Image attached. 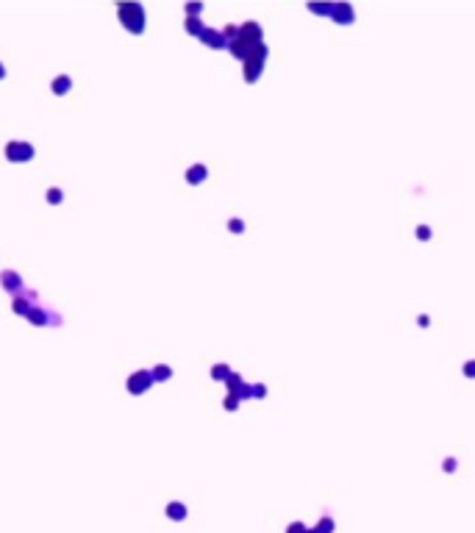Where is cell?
<instances>
[{
    "label": "cell",
    "instance_id": "cell-1",
    "mask_svg": "<svg viewBox=\"0 0 475 533\" xmlns=\"http://www.w3.org/2000/svg\"><path fill=\"white\" fill-rule=\"evenodd\" d=\"M120 17H122V22H125L128 31L142 34V28H145V14H142L139 3H122L120 6Z\"/></svg>",
    "mask_w": 475,
    "mask_h": 533
},
{
    "label": "cell",
    "instance_id": "cell-2",
    "mask_svg": "<svg viewBox=\"0 0 475 533\" xmlns=\"http://www.w3.org/2000/svg\"><path fill=\"white\" fill-rule=\"evenodd\" d=\"M6 153H9L11 161H28V158L34 156L31 145H22V142H11V145L6 147Z\"/></svg>",
    "mask_w": 475,
    "mask_h": 533
},
{
    "label": "cell",
    "instance_id": "cell-3",
    "mask_svg": "<svg viewBox=\"0 0 475 533\" xmlns=\"http://www.w3.org/2000/svg\"><path fill=\"white\" fill-rule=\"evenodd\" d=\"M150 383H153L150 372H134V375H131V381H128V389H131V392H145Z\"/></svg>",
    "mask_w": 475,
    "mask_h": 533
},
{
    "label": "cell",
    "instance_id": "cell-4",
    "mask_svg": "<svg viewBox=\"0 0 475 533\" xmlns=\"http://www.w3.org/2000/svg\"><path fill=\"white\" fill-rule=\"evenodd\" d=\"M3 283L9 286V292H20L22 289V281L14 275V272H3Z\"/></svg>",
    "mask_w": 475,
    "mask_h": 533
},
{
    "label": "cell",
    "instance_id": "cell-5",
    "mask_svg": "<svg viewBox=\"0 0 475 533\" xmlns=\"http://www.w3.org/2000/svg\"><path fill=\"white\" fill-rule=\"evenodd\" d=\"M167 514H170V519H183V517H186V508H183L181 503H170Z\"/></svg>",
    "mask_w": 475,
    "mask_h": 533
},
{
    "label": "cell",
    "instance_id": "cell-6",
    "mask_svg": "<svg viewBox=\"0 0 475 533\" xmlns=\"http://www.w3.org/2000/svg\"><path fill=\"white\" fill-rule=\"evenodd\" d=\"M203 42H209L211 47H223V45H225L223 39H219L217 31H203Z\"/></svg>",
    "mask_w": 475,
    "mask_h": 533
},
{
    "label": "cell",
    "instance_id": "cell-7",
    "mask_svg": "<svg viewBox=\"0 0 475 533\" xmlns=\"http://www.w3.org/2000/svg\"><path fill=\"white\" fill-rule=\"evenodd\" d=\"M67 89H70V78H56L53 81V92L56 94H64Z\"/></svg>",
    "mask_w": 475,
    "mask_h": 533
},
{
    "label": "cell",
    "instance_id": "cell-8",
    "mask_svg": "<svg viewBox=\"0 0 475 533\" xmlns=\"http://www.w3.org/2000/svg\"><path fill=\"white\" fill-rule=\"evenodd\" d=\"M150 375H153V381H167L170 378V367H156Z\"/></svg>",
    "mask_w": 475,
    "mask_h": 533
},
{
    "label": "cell",
    "instance_id": "cell-9",
    "mask_svg": "<svg viewBox=\"0 0 475 533\" xmlns=\"http://www.w3.org/2000/svg\"><path fill=\"white\" fill-rule=\"evenodd\" d=\"M203 175H206V170H203V167H192V170H189V183L203 181Z\"/></svg>",
    "mask_w": 475,
    "mask_h": 533
},
{
    "label": "cell",
    "instance_id": "cell-10",
    "mask_svg": "<svg viewBox=\"0 0 475 533\" xmlns=\"http://www.w3.org/2000/svg\"><path fill=\"white\" fill-rule=\"evenodd\" d=\"M186 28H189L192 34H198V31L203 34V25H198V20H186Z\"/></svg>",
    "mask_w": 475,
    "mask_h": 533
},
{
    "label": "cell",
    "instance_id": "cell-11",
    "mask_svg": "<svg viewBox=\"0 0 475 533\" xmlns=\"http://www.w3.org/2000/svg\"><path fill=\"white\" fill-rule=\"evenodd\" d=\"M58 197H61V192H58V189H53V192H50V203H58Z\"/></svg>",
    "mask_w": 475,
    "mask_h": 533
},
{
    "label": "cell",
    "instance_id": "cell-12",
    "mask_svg": "<svg viewBox=\"0 0 475 533\" xmlns=\"http://www.w3.org/2000/svg\"><path fill=\"white\" fill-rule=\"evenodd\" d=\"M200 9H203V6H198V3H192V6H186V11H189V14H195V11H200Z\"/></svg>",
    "mask_w": 475,
    "mask_h": 533
},
{
    "label": "cell",
    "instance_id": "cell-13",
    "mask_svg": "<svg viewBox=\"0 0 475 533\" xmlns=\"http://www.w3.org/2000/svg\"><path fill=\"white\" fill-rule=\"evenodd\" d=\"M225 372H228V370H225V367H214V375H217V381H219V375H225Z\"/></svg>",
    "mask_w": 475,
    "mask_h": 533
},
{
    "label": "cell",
    "instance_id": "cell-14",
    "mask_svg": "<svg viewBox=\"0 0 475 533\" xmlns=\"http://www.w3.org/2000/svg\"><path fill=\"white\" fill-rule=\"evenodd\" d=\"M3 75H6V70H3V64H0V78H3Z\"/></svg>",
    "mask_w": 475,
    "mask_h": 533
}]
</instances>
